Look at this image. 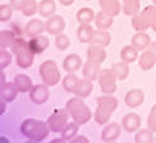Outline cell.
Segmentation results:
<instances>
[{"mask_svg":"<svg viewBox=\"0 0 156 143\" xmlns=\"http://www.w3.org/2000/svg\"><path fill=\"white\" fill-rule=\"evenodd\" d=\"M21 133L31 142H41L51 132L48 125V121L37 120L34 118H28L21 123Z\"/></svg>","mask_w":156,"mask_h":143,"instance_id":"cell-1","label":"cell"},{"mask_svg":"<svg viewBox=\"0 0 156 143\" xmlns=\"http://www.w3.org/2000/svg\"><path fill=\"white\" fill-rule=\"evenodd\" d=\"M10 51L16 55V63L19 68L28 69L32 67L35 60V54L30 49L28 41H26L23 37H17L13 45L10 46Z\"/></svg>","mask_w":156,"mask_h":143,"instance_id":"cell-2","label":"cell"},{"mask_svg":"<svg viewBox=\"0 0 156 143\" xmlns=\"http://www.w3.org/2000/svg\"><path fill=\"white\" fill-rule=\"evenodd\" d=\"M66 107L68 110L70 118L73 119V121L78 123L80 125L87 124L91 120V118H92V113H91L90 107L84 103L83 99L78 96L73 97V99H69L66 103Z\"/></svg>","mask_w":156,"mask_h":143,"instance_id":"cell-3","label":"cell"},{"mask_svg":"<svg viewBox=\"0 0 156 143\" xmlns=\"http://www.w3.org/2000/svg\"><path fill=\"white\" fill-rule=\"evenodd\" d=\"M156 17V5H148L144 10L132 16V27L134 31H147L151 28L154 18Z\"/></svg>","mask_w":156,"mask_h":143,"instance_id":"cell-4","label":"cell"},{"mask_svg":"<svg viewBox=\"0 0 156 143\" xmlns=\"http://www.w3.org/2000/svg\"><path fill=\"white\" fill-rule=\"evenodd\" d=\"M38 73H40L42 83H45L49 87L56 86L62 79L60 72L58 69L56 63L54 60H50V59L41 63V65L38 67Z\"/></svg>","mask_w":156,"mask_h":143,"instance_id":"cell-5","label":"cell"},{"mask_svg":"<svg viewBox=\"0 0 156 143\" xmlns=\"http://www.w3.org/2000/svg\"><path fill=\"white\" fill-rule=\"evenodd\" d=\"M69 113L67 107L66 109H56L55 111L51 114L48 118V125L50 128V131L53 133H62L63 129L67 127L68 119H69Z\"/></svg>","mask_w":156,"mask_h":143,"instance_id":"cell-6","label":"cell"},{"mask_svg":"<svg viewBox=\"0 0 156 143\" xmlns=\"http://www.w3.org/2000/svg\"><path fill=\"white\" fill-rule=\"evenodd\" d=\"M101 88L102 93H108V95H113L118 86H116V81H118V77L114 73V70L112 68L108 69H101L100 75L97 78Z\"/></svg>","mask_w":156,"mask_h":143,"instance_id":"cell-7","label":"cell"},{"mask_svg":"<svg viewBox=\"0 0 156 143\" xmlns=\"http://www.w3.org/2000/svg\"><path fill=\"white\" fill-rule=\"evenodd\" d=\"M14 10L21 12L24 17H32L38 13V4L36 0H10Z\"/></svg>","mask_w":156,"mask_h":143,"instance_id":"cell-8","label":"cell"},{"mask_svg":"<svg viewBox=\"0 0 156 143\" xmlns=\"http://www.w3.org/2000/svg\"><path fill=\"white\" fill-rule=\"evenodd\" d=\"M49 97H50L49 86H46L45 83L35 84L30 91V100L34 103H36V105H44L49 100Z\"/></svg>","mask_w":156,"mask_h":143,"instance_id":"cell-9","label":"cell"},{"mask_svg":"<svg viewBox=\"0 0 156 143\" xmlns=\"http://www.w3.org/2000/svg\"><path fill=\"white\" fill-rule=\"evenodd\" d=\"M64 28H66V22L62 16L54 14L48 18V21L45 22V31L51 36H56L59 33H63Z\"/></svg>","mask_w":156,"mask_h":143,"instance_id":"cell-10","label":"cell"},{"mask_svg":"<svg viewBox=\"0 0 156 143\" xmlns=\"http://www.w3.org/2000/svg\"><path fill=\"white\" fill-rule=\"evenodd\" d=\"M122 127H123V131H126L127 133H134L137 132L141 124H142V120H141V116L136 113H128L122 118Z\"/></svg>","mask_w":156,"mask_h":143,"instance_id":"cell-11","label":"cell"},{"mask_svg":"<svg viewBox=\"0 0 156 143\" xmlns=\"http://www.w3.org/2000/svg\"><path fill=\"white\" fill-rule=\"evenodd\" d=\"M122 124H118V123H108V124L104 125L102 131H101V141L104 142H113L115 139H118L120 137L122 133Z\"/></svg>","mask_w":156,"mask_h":143,"instance_id":"cell-12","label":"cell"},{"mask_svg":"<svg viewBox=\"0 0 156 143\" xmlns=\"http://www.w3.org/2000/svg\"><path fill=\"white\" fill-rule=\"evenodd\" d=\"M144 101H145V93H144V91L140 88L129 89L124 97L126 105L131 109H136V107L141 106L142 103H144Z\"/></svg>","mask_w":156,"mask_h":143,"instance_id":"cell-13","label":"cell"},{"mask_svg":"<svg viewBox=\"0 0 156 143\" xmlns=\"http://www.w3.org/2000/svg\"><path fill=\"white\" fill-rule=\"evenodd\" d=\"M106 50L101 45L96 44H90V46L87 49V59L91 61H95L97 64H102L106 59Z\"/></svg>","mask_w":156,"mask_h":143,"instance_id":"cell-14","label":"cell"},{"mask_svg":"<svg viewBox=\"0 0 156 143\" xmlns=\"http://www.w3.org/2000/svg\"><path fill=\"white\" fill-rule=\"evenodd\" d=\"M131 42L137 50L144 51L150 47L152 41H151L150 35L146 33V31H136V33L132 36Z\"/></svg>","mask_w":156,"mask_h":143,"instance_id":"cell-15","label":"cell"},{"mask_svg":"<svg viewBox=\"0 0 156 143\" xmlns=\"http://www.w3.org/2000/svg\"><path fill=\"white\" fill-rule=\"evenodd\" d=\"M62 65H63V69L66 70L67 73H76L78 69H81L83 67V61H82L80 55L69 54L64 58Z\"/></svg>","mask_w":156,"mask_h":143,"instance_id":"cell-16","label":"cell"},{"mask_svg":"<svg viewBox=\"0 0 156 143\" xmlns=\"http://www.w3.org/2000/svg\"><path fill=\"white\" fill-rule=\"evenodd\" d=\"M49 38L44 35H38L36 37H32L28 40V45H30V49L32 50V53L35 55L37 54H42L45 50L49 47Z\"/></svg>","mask_w":156,"mask_h":143,"instance_id":"cell-17","label":"cell"},{"mask_svg":"<svg viewBox=\"0 0 156 143\" xmlns=\"http://www.w3.org/2000/svg\"><path fill=\"white\" fill-rule=\"evenodd\" d=\"M26 36L28 38L32 37H36L38 35H42V32L45 31V23L38 18H34V19H30L26 24Z\"/></svg>","mask_w":156,"mask_h":143,"instance_id":"cell-18","label":"cell"},{"mask_svg":"<svg viewBox=\"0 0 156 143\" xmlns=\"http://www.w3.org/2000/svg\"><path fill=\"white\" fill-rule=\"evenodd\" d=\"M101 64H97L95 61H91L87 59V61L83 64L82 67V74H83V78H87L90 81H96L97 78L100 75V72H101V68H100Z\"/></svg>","mask_w":156,"mask_h":143,"instance_id":"cell-19","label":"cell"},{"mask_svg":"<svg viewBox=\"0 0 156 143\" xmlns=\"http://www.w3.org/2000/svg\"><path fill=\"white\" fill-rule=\"evenodd\" d=\"M99 5L112 17H116L122 12V0H99Z\"/></svg>","mask_w":156,"mask_h":143,"instance_id":"cell-20","label":"cell"},{"mask_svg":"<svg viewBox=\"0 0 156 143\" xmlns=\"http://www.w3.org/2000/svg\"><path fill=\"white\" fill-rule=\"evenodd\" d=\"M96 102H97V106H100L102 109L108 110V111H110L112 114L115 111L116 109H118V103H119L118 102V99H116L115 96L108 95V93H104L102 96L97 97Z\"/></svg>","mask_w":156,"mask_h":143,"instance_id":"cell-21","label":"cell"},{"mask_svg":"<svg viewBox=\"0 0 156 143\" xmlns=\"http://www.w3.org/2000/svg\"><path fill=\"white\" fill-rule=\"evenodd\" d=\"M94 33L95 30L91 26V23H81L80 27L77 28V38L82 44H91Z\"/></svg>","mask_w":156,"mask_h":143,"instance_id":"cell-22","label":"cell"},{"mask_svg":"<svg viewBox=\"0 0 156 143\" xmlns=\"http://www.w3.org/2000/svg\"><path fill=\"white\" fill-rule=\"evenodd\" d=\"M138 65L142 70H150L152 69L155 65H156V56L154 55V53L150 50V49H146L144 50V53H142L138 58Z\"/></svg>","mask_w":156,"mask_h":143,"instance_id":"cell-23","label":"cell"},{"mask_svg":"<svg viewBox=\"0 0 156 143\" xmlns=\"http://www.w3.org/2000/svg\"><path fill=\"white\" fill-rule=\"evenodd\" d=\"M92 89H94L92 81L87 79V78H83V79H80L76 89L73 91V93H74V96H78V97H81V99H87V97L92 93Z\"/></svg>","mask_w":156,"mask_h":143,"instance_id":"cell-24","label":"cell"},{"mask_svg":"<svg viewBox=\"0 0 156 143\" xmlns=\"http://www.w3.org/2000/svg\"><path fill=\"white\" fill-rule=\"evenodd\" d=\"M13 82H14L16 87L18 88L19 92H30L31 88L34 87V83H32V79L27 75V74H16L14 75V79H13Z\"/></svg>","mask_w":156,"mask_h":143,"instance_id":"cell-25","label":"cell"},{"mask_svg":"<svg viewBox=\"0 0 156 143\" xmlns=\"http://www.w3.org/2000/svg\"><path fill=\"white\" fill-rule=\"evenodd\" d=\"M19 93L18 88L16 87L14 82H5L2 84V99L6 102H12L17 99Z\"/></svg>","mask_w":156,"mask_h":143,"instance_id":"cell-26","label":"cell"},{"mask_svg":"<svg viewBox=\"0 0 156 143\" xmlns=\"http://www.w3.org/2000/svg\"><path fill=\"white\" fill-rule=\"evenodd\" d=\"M94 22H95L96 28H99V30H109L113 26L114 17H112L110 14H108V13L101 10L99 13H96V17H95Z\"/></svg>","mask_w":156,"mask_h":143,"instance_id":"cell-27","label":"cell"},{"mask_svg":"<svg viewBox=\"0 0 156 143\" xmlns=\"http://www.w3.org/2000/svg\"><path fill=\"white\" fill-rule=\"evenodd\" d=\"M140 50L136 49L133 45H128V46H124L122 50H120V59L123 61H126L128 64H131V63H134L136 60H138V58H140Z\"/></svg>","mask_w":156,"mask_h":143,"instance_id":"cell-28","label":"cell"},{"mask_svg":"<svg viewBox=\"0 0 156 143\" xmlns=\"http://www.w3.org/2000/svg\"><path fill=\"white\" fill-rule=\"evenodd\" d=\"M56 4L54 0H41L38 3V13L44 18H49L55 14Z\"/></svg>","mask_w":156,"mask_h":143,"instance_id":"cell-29","label":"cell"},{"mask_svg":"<svg viewBox=\"0 0 156 143\" xmlns=\"http://www.w3.org/2000/svg\"><path fill=\"white\" fill-rule=\"evenodd\" d=\"M110 42H112V36H110L108 30H99V28L95 31L92 41H91V44L101 45V46H104V47L109 46Z\"/></svg>","mask_w":156,"mask_h":143,"instance_id":"cell-30","label":"cell"},{"mask_svg":"<svg viewBox=\"0 0 156 143\" xmlns=\"http://www.w3.org/2000/svg\"><path fill=\"white\" fill-rule=\"evenodd\" d=\"M95 17H96V14H95L94 9L88 8V6L81 8L76 14V19H77V22L80 24L81 23H91V22H94Z\"/></svg>","mask_w":156,"mask_h":143,"instance_id":"cell-31","label":"cell"},{"mask_svg":"<svg viewBox=\"0 0 156 143\" xmlns=\"http://www.w3.org/2000/svg\"><path fill=\"white\" fill-rule=\"evenodd\" d=\"M141 0H122V12L126 16H133L140 12Z\"/></svg>","mask_w":156,"mask_h":143,"instance_id":"cell-32","label":"cell"},{"mask_svg":"<svg viewBox=\"0 0 156 143\" xmlns=\"http://www.w3.org/2000/svg\"><path fill=\"white\" fill-rule=\"evenodd\" d=\"M78 131H80V124L76 121H72V123H68L67 127L64 128L63 132L60 133V135L67 142H72L78 135Z\"/></svg>","mask_w":156,"mask_h":143,"instance_id":"cell-33","label":"cell"},{"mask_svg":"<svg viewBox=\"0 0 156 143\" xmlns=\"http://www.w3.org/2000/svg\"><path fill=\"white\" fill-rule=\"evenodd\" d=\"M112 69L114 70V73L118 77V81H124L129 75V64L126 61H118L114 63L112 65Z\"/></svg>","mask_w":156,"mask_h":143,"instance_id":"cell-34","label":"cell"},{"mask_svg":"<svg viewBox=\"0 0 156 143\" xmlns=\"http://www.w3.org/2000/svg\"><path fill=\"white\" fill-rule=\"evenodd\" d=\"M16 38L17 36L12 30H2L0 31V46H2V49L10 47Z\"/></svg>","mask_w":156,"mask_h":143,"instance_id":"cell-35","label":"cell"},{"mask_svg":"<svg viewBox=\"0 0 156 143\" xmlns=\"http://www.w3.org/2000/svg\"><path fill=\"white\" fill-rule=\"evenodd\" d=\"M78 82H80V78H78L74 73H68L66 77L63 78L62 86H63L64 89L67 91V92H72L73 93V91L76 89Z\"/></svg>","mask_w":156,"mask_h":143,"instance_id":"cell-36","label":"cell"},{"mask_svg":"<svg viewBox=\"0 0 156 143\" xmlns=\"http://www.w3.org/2000/svg\"><path fill=\"white\" fill-rule=\"evenodd\" d=\"M154 141H155L154 132L150 128L141 129V131H138L134 135V142H137V143H151Z\"/></svg>","mask_w":156,"mask_h":143,"instance_id":"cell-37","label":"cell"},{"mask_svg":"<svg viewBox=\"0 0 156 143\" xmlns=\"http://www.w3.org/2000/svg\"><path fill=\"white\" fill-rule=\"evenodd\" d=\"M94 118H95V121L97 123V124L105 125V124L109 123L110 118H112V113L108 111V110H105V109L100 107V106H97V109L95 110Z\"/></svg>","mask_w":156,"mask_h":143,"instance_id":"cell-38","label":"cell"},{"mask_svg":"<svg viewBox=\"0 0 156 143\" xmlns=\"http://www.w3.org/2000/svg\"><path fill=\"white\" fill-rule=\"evenodd\" d=\"M55 47L58 50H60V51H66L69 46H70V40H69V37L66 35V33H59V35H56L55 36Z\"/></svg>","mask_w":156,"mask_h":143,"instance_id":"cell-39","label":"cell"},{"mask_svg":"<svg viewBox=\"0 0 156 143\" xmlns=\"http://www.w3.org/2000/svg\"><path fill=\"white\" fill-rule=\"evenodd\" d=\"M13 10H14V8L12 6L10 3L0 5V22H9L13 14Z\"/></svg>","mask_w":156,"mask_h":143,"instance_id":"cell-40","label":"cell"},{"mask_svg":"<svg viewBox=\"0 0 156 143\" xmlns=\"http://www.w3.org/2000/svg\"><path fill=\"white\" fill-rule=\"evenodd\" d=\"M12 63V51H8L6 49L0 50V69H5L9 67Z\"/></svg>","mask_w":156,"mask_h":143,"instance_id":"cell-41","label":"cell"},{"mask_svg":"<svg viewBox=\"0 0 156 143\" xmlns=\"http://www.w3.org/2000/svg\"><path fill=\"white\" fill-rule=\"evenodd\" d=\"M147 128H150L154 133H156V103L151 107L150 114L147 116Z\"/></svg>","mask_w":156,"mask_h":143,"instance_id":"cell-42","label":"cell"},{"mask_svg":"<svg viewBox=\"0 0 156 143\" xmlns=\"http://www.w3.org/2000/svg\"><path fill=\"white\" fill-rule=\"evenodd\" d=\"M10 30L14 32L17 37H23V35H26V28H23V26L19 23L18 21H13L12 22Z\"/></svg>","mask_w":156,"mask_h":143,"instance_id":"cell-43","label":"cell"},{"mask_svg":"<svg viewBox=\"0 0 156 143\" xmlns=\"http://www.w3.org/2000/svg\"><path fill=\"white\" fill-rule=\"evenodd\" d=\"M62 5H64V6H69V5H72L76 0H58Z\"/></svg>","mask_w":156,"mask_h":143,"instance_id":"cell-44","label":"cell"},{"mask_svg":"<svg viewBox=\"0 0 156 143\" xmlns=\"http://www.w3.org/2000/svg\"><path fill=\"white\" fill-rule=\"evenodd\" d=\"M72 142H88V139L86 137H81V135H78V137H76Z\"/></svg>","mask_w":156,"mask_h":143,"instance_id":"cell-45","label":"cell"},{"mask_svg":"<svg viewBox=\"0 0 156 143\" xmlns=\"http://www.w3.org/2000/svg\"><path fill=\"white\" fill-rule=\"evenodd\" d=\"M148 49H150V50L152 51V53H154V55L156 56V41H152V42H151V45H150V47H148Z\"/></svg>","mask_w":156,"mask_h":143,"instance_id":"cell-46","label":"cell"},{"mask_svg":"<svg viewBox=\"0 0 156 143\" xmlns=\"http://www.w3.org/2000/svg\"><path fill=\"white\" fill-rule=\"evenodd\" d=\"M0 103H2V106H0V114H4L5 113V103H6V101H4L3 99H2V102H0Z\"/></svg>","mask_w":156,"mask_h":143,"instance_id":"cell-47","label":"cell"},{"mask_svg":"<svg viewBox=\"0 0 156 143\" xmlns=\"http://www.w3.org/2000/svg\"><path fill=\"white\" fill-rule=\"evenodd\" d=\"M151 28H152V30H154V31L156 32V17L154 18V21H152V24H151Z\"/></svg>","mask_w":156,"mask_h":143,"instance_id":"cell-48","label":"cell"},{"mask_svg":"<svg viewBox=\"0 0 156 143\" xmlns=\"http://www.w3.org/2000/svg\"><path fill=\"white\" fill-rule=\"evenodd\" d=\"M152 3H154V5H156V0H152Z\"/></svg>","mask_w":156,"mask_h":143,"instance_id":"cell-49","label":"cell"},{"mask_svg":"<svg viewBox=\"0 0 156 143\" xmlns=\"http://www.w3.org/2000/svg\"><path fill=\"white\" fill-rule=\"evenodd\" d=\"M84 2H91V0H84Z\"/></svg>","mask_w":156,"mask_h":143,"instance_id":"cell-50","label":"cell"},{"mask_svg":"<svg viewBox=\"0 0 156 143\" xmlns=\"http://www.w3.org/2000/svg\"><path fill=\"white\" fill-rule=\"evenodd\" d=\"M155 89H156V83H155Z\"/></svg>","mask_w":156,"mask_h":143,"instance_id":"cell-51","label":"cell"},{"mask_svg":"<svg viewBox=\"0 0 156 143\" xmlns=\"http://www.w3.org/2000/svg\"><path fill=\"white\" fill-rule=\"evenodd\" d=\"M155 141H156V139H155Z\"/></svg>","mask_w":156,"mask_h":143,"instance_id":"cell-52","label":"cell"}]
</instances>
